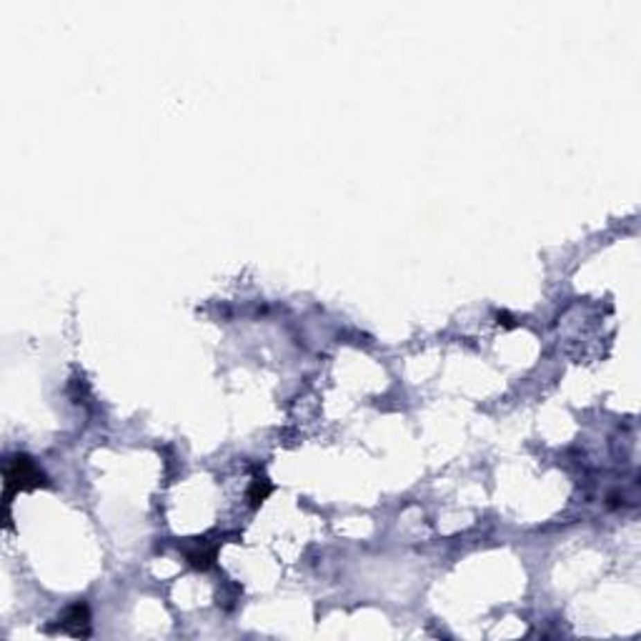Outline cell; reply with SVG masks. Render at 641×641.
I'll return each mask as SVG.
<instances>
[{
	"label": "cell",
	"mask_w": 641,
	"mask_h": 641,
	"mask_svg": "<svg viewBox=\"0 0 641 641\" xmlns=\"http://www.w3.org/2000/svg\"><path fill=\"white\" fill-rule=\"evenodd\" d=\"M43 484V473L35 466L33 458H28L26 453H18L6 464V501L10 504L15 489H35Z\"/></svg>",
	"instance_id": "obj_1"
},
{
	"label": "cell",
	"mask_w": 641,
	"mask_h": 641,
	"mask_svg": "<svg viewBox=\"0 0 641 641\" xmlns=\"http://www.w3.org/2000/svg\"><path fill=\"white\" fill-rule=\"evenodd\" d=\"M269 494H271L269 481H261V478H255V481H253V486H251V494H249L251 504H253V506L263 504V501H266V496H269Z\"/></svg>",
	"instance_id": "obj_3"
},
{
	"label": "cell",
	"mask_w": 641,
	"mask_h": 641,
	"mask_svg": "<svg viewBox=\"0 0 641 641\" xmlns=\"http://www.w3.org/2000/svg\"><path fill=\"white\" fill-rule=\"evenodd\" d=\"M71 624H75V636H85V634H88V629H83L85 624H88V606H85V604H73V606L66 611V616H63V624H60V626L71 629Z\"/></svg>",
	"instance_id": "obj_2"
}]
</instances>
